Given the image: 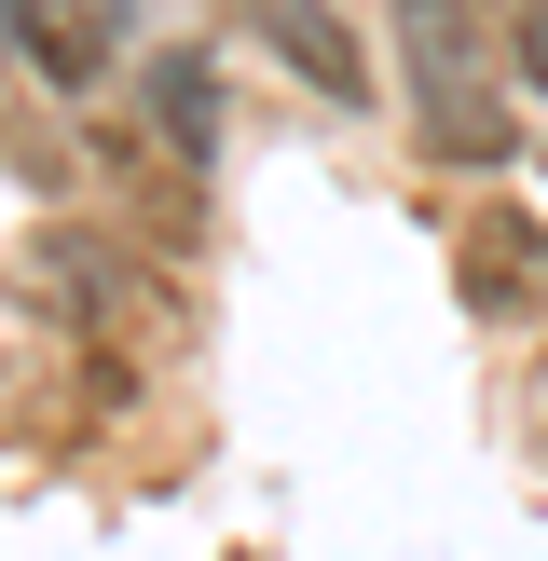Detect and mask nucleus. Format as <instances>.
<instances>
[{"instance_id": "nucleus-1", "label": "nucleus", "mask_w": 548, "mask_h": 561, "mask_svg": "<svg viewBox=\"0 0 548 561\" xmlns=\"http://www.w3.org/2000/svg\"><path fill=\"white\" fill-rule=\"evenodd\" d=\"M384 42H398V110L425 137V164H466L493 179L521 137V82H507V42H493V0H384Z\"/></svg>"}, {"instance_id": "nucleus-2", "label": "nucleus", "mask_w": 548, "mask_h": 561, "mask_svg": "<svg viewBox=\"0 0 548 561\" xmlns=\"http://www.w3.org/2000/svg\"><path fill=\"white\" fill-rule=\"evenodd\" d=\"M233 27L301 82V96H329V110H384V96H370V42H356L343 0H233Z\"/></svg>"}, {"instance_id": "nucleus-3", "label": "nucleus", "mask_w": 548, "mask_h": 561, "mask_svg": "<svg viewBox=\"0 0 548 561\" xmlns=\"http://www.w3.org/2000/svg\"><path fill=\"white\" fill-rule=\"evenodd\" d=\"M0 27L27 42V69L55 82V96H82V82L124 55V27H137V0H0Z\"/></svg>"}, {"instance_id": "nucleus-4", "label": "nucleus", "mask_w": 548, "mask_h": 561, "mask_svg": "<svg viewBox=\"0 0 548 561\" xmlns=\"http://www.w3.org/2000/svg\"><path fill=\"white\" fill-rule=\"evenodd\" d=\"M466 301L480 316H548V219H521V206L466 219Z\"/></svg>"}, {"instance_id": "nucleus-5", "label": "nucleus", "mask_w": 548, "mask_h": 561, "mask_svg": "<svg viewBox=\"0 0 548 561\" xmlns=\"http://www.w3.org/2000/svg\"><path fill=\"white\" fill-rule=\"evenodd\" d=\"M137 96H151V124H164V137H179V151H192V164H206V151H219V110H206V69H192V55H151V82H137Z\"/></svg>"}, {"instance_id": "nucleus-6", "label": "nucleus", "mask_w": 548, "mask_h": 561, "mask_svg": "<svg viewBox=\"0 0 548 561\" xmlns=\"http://www.w3.org/2000/svg\"><path fill=\"white\" fill-rule=\"evenodd\" d=\"M493 42H507V82L548 96V0H493Z\"/></svg>"}]
</instances>
